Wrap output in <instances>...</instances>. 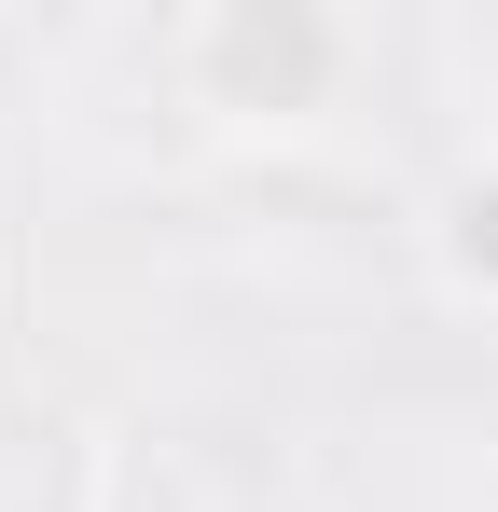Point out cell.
<instances>
[{"label": "cell", "instance_id": "cell-1", "mask_svg": "<svg viewBox=\"0 0 498 512\" xmlns=\"http://www.w3.org/2000/svg\"><path fill=\"white\" fill-rule=\"evenodd\" d=\"M457 250H471V263H498V194H471V208H457Z\"/></svg>", "mask_w": 498, "mask_h": 512}]
</instances>
